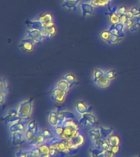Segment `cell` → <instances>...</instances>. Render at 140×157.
Returning <instances> with one entry per match:
<instances>
[{
	"mask_svg": "<svg viewBox=\"0 0 140 157\" xmlns=\"http://www.w3.org/2000/svg\"><path fill=\"white\" fill-rule=\"evenodd\" d=\"M66 94H67L66 92H64V91L55 87L50 93V98L53 102L61 104L66 100Z\"/></svg>",
	"mask_w": 140,
	"mask_h": 157,
	"instance_id": "52a82bcc",
	"label": "cell"
},
{
	"mask_svg": "<svg viewBox=\"0 0 140 157\" xmlns=\"http://www.w3.org/2000/svg\"><path fill=\"white\" fill-rule=\"evenodd\" d=\"M93 82L101 88H107L111 83V80L106 76L105 71L98 68L93 70Z\"/></svg>",
	"mask_w": 140,
	"mask_h": 157,
	"instance_id": "3957f363",
	"label": "cell"
},
{
	"mask_svg": "<svg viewBox=\"0 0 140 157\" xmlns=\"http://www.w3.org/2000/svg\"><path fill=\"white\" fill-rule=\"evenodd\" d=\"M26 124L25 121H21L17 124H13L8 126V131L10 133L13 132H25L26 130Z\"/></svg>",
	"mask_w": 140,
	"mask_h": 157,
	"instance_id": "2e32d148",
	"label": "cell"
},
{
	"mask_svg": "<svg viewBox=\"0 0 140 157\" xmlns=\"http://www.w3.org/2000/svg\"><path fill=\"white\" fill-rule=\"evenodd\" d=\"M78 122L80 124L83 125L85 128H94L96 125L98 124V118L92 112H88L80 115V117L79 118Z\"/></svg>",
	"mask_w": 140,
	"mask_h": 157,
	"instance_id": "277c9868",
	"label": "cell"
},
{
	"mask_svg": "<svg viewBox=\"0 0 140 157\" xmlns=\"http://www.w3.org/2000/svg\"><path fill=\"white\" fill-rule=\"evenodd\" d=\"M45 143H48V139L39 132L29 144L31 146V147H39Z\"/></svg>",
	"mask_w": 140,
	"mask_h": 157,
	"instance_id": "e0dca14e",
	"label": "cell"
},
{
	"mask_svg": "<svg viewBox=\"0 0 140 157\" xmlns=\"http://www.w3.org/2000/svg\"><path fill=\"white\" fill-rule=\"evenodd\" d=\"M111 147V145L109 144V142H108L107 139H104V141H103V144H102V146H101V149H103V151H108V150L110 149Z\"/></svg>",
	"mask_w": 140,
	"mask_h": 157,
	"instance_id": "d590c367",
	"label": "cell"
},
{
	"mask_svg": "<svg viewBox=\"0 0 140 157\" xmlns=\"http://www.w3.org/2000/svg\"><path fill=\"white\" fill-rule=\"evenodd\" d=\"M112 0H102V4H103V7H106V6H108L111 2Z\"/></svg>",
	"mask_w": 140,
	"mask_h": 157,
	"instance_id": "60d3db41",
	"label": "cell"
},
{
	"mask_svg": "<svg viewBox=\"0 0 140 157\" xmlns=\"http://www.w3.org/2000/svg\"><path fill=\"white\" fill-rule=\"evenodd\" d=\"M109 150L112 152L113 154H117L119 151H120V146H113V147H111Z\"/></svg>",
	"mask_w": 140,
	"mask_h": 157,
	"instance_id": "74e56055",
	"label": "cell"
},
{
	"mask_svg": "<svg viewBox=\"0 0 140 157\" xmlns=\"http://www.w3.org/2000/svg\"><path fill=\"white\" fill-rule=\"evenodd\" d=\"M138 2H139V3H140V0H138Z\"/></svg>",
	"mask_w": 140,
	"mask_h": 157,
	"instance_id": "ee69618b",
	"label": "cell"
},
{
	"mask_svg": "<svg viewBox=\"0 0 140 157\" xmlns=\"http://www.w3.org/2000/svg\"><path fill=\"white\" fill-rule=\"evenodd\" d=\"M125 16H126V17H127L128 18H129V19H132L133 17H134V14H133V12H131V10H130V8L128 9L127 12L125 13Z\"/></svg>",
	"mask_w": 140,
	"mask_h": 157,
	"instance_id": "ab89813d",
	"label": "cell"
},
{
	"mask_svg": "<svg viewBox=\"0 0 140 157\" xmlns=\"http://www.w3.org/2000/svg\"><path fill=\"white\" fill-rule=\"evenodd\" d=\"M130 9L131 10V12H133V14H134V17H138V16L140 17V8L137 7H130Z\"/></svg>",
	"mask_w": 140,
	"mask_h": 157,
	"instance_id": "8d00e7d4",
	"label": "cell"
},
{
	"mask_svg": "<svg viewBox=\"0 0 140 157\" xmlns=\"http://www.w3.org/2000/svg\"><path fill=\"white\" fill-rule=\"evenodd\" d=\"M101 131V134H102V137L104 138V139H107L108 137L113 135V132H114V129L112 128L109 127V126H100L99 127Z\"/></svg>",
	"mask_w": 140,
	"mask_h": 157,
	"instance_id": "d4e9b609",
	"label": "cell"
},
{
	"mask_svg": "<svg viewBox=\"0 0 140 157\" xmlns=\"http://www.w3.org/2000/svg\"><path fill=\"white\" fill-rule=\"evenodd\" d=\"M62 125L64 126V131L60 139L63 141H68L80 132V124L76 120H69L62 124Z\"/></svg>",
	"mask_w": 140,
	"mask_h": 157,
	"instance_id": "7a4b0ae2",
	"label": "cell"
},
{
	"mask_svg": "<svg viewBox=\"0 0 140 157\" xmlns=\"http://www.w3.org/2000/svg\"><path fill=\"white\" fill-rule=\"evenodd\" d=\"M128 9L126 7H124V6H121V7H116V10H115V12L117 15L119 16H122V15H125V13L127 12Z\"/></svg>",
	"mask_w": 140,
	"mask_h": 157,
	"instance_id": "e575fe53",
	"label": "cell"
},
{
	"mask_svg": "<svg viewBox=\"0 0 140 157\" xmlns=\"http://www.w3.org/2000/svg\"><path fill=\"white\" fill-rule=\"evenodd\" d=\"M39 148V153L40 157H51L50 154V147H49V143H45V144L41 145Z\"/></svg>",
	"mask_w": 140,
	"mask_h": 157,
	"instance_id": "603a6c76",
	"label": "cell"
},
{
	"mask_svg": "<svg viewBox=\"0 0 140 157\" xmlns=\"http://www.w3.org/2000/svg\"><path fill=\"white\" fill-rule=\"evenodd\" d=\"M134 157H140V156H134Z\"/></svg>",
	"mask_w": 140,
	"mask_h": 157,
	"instance_id": "7bdbcfd3",
	"label": "cell"
},
{
	"mask_svg": "<svg viewBox=\"0 0 140 157\" xmlns=\"http://www.w3.org/2000/svg\"><path fill=\"white\" fill-rule=\"evenodd\" d=\"M84 137L83 134H81L80 132H79L78 133H76L74 137H72L70 140L66 141L69 145H71V147H75V148H80L82 147L84 143Z\"/></svg>",
	"mask_w": 140,
	"mask_h": 157,
	"instance_id": "30bf717a",
	"label": "cell"
},
{
	"mask_svg": "<svg viewBox=\"0 0 140 157\" xmlns=\"http://www.w3.org/2000/svg\"><path fill=\"white\" fill-rule=\"evenodd\" d=\"M107 141L111 147L113 146H120V138L117 135H111L107 138Z\"/></svg>",
	"mask_w": 140,
	"mask_h": 157,
	"instance_id": "f1b7e54d",
	"label": "cell"
},
{
	"mask_svg": "<svg viewBox=\"0 0 140 157\" xmlns=\"http://www.w3.org/2000/svg\"><path fill=\"white\" fill-rule=\"evenodd\" d=\"M108 17H109V21H110L111 24L115 25L117 24L118 22H120V16L115 13V12L108 14Z\"/></svg>",
	"mask_w": 140,
	"mask_h": 157,
	"instance_id": "4dcf8cb0",
	"label": "cell"
},
{
	"mask_svg": "<svg viewBox=\"0 0 140 157\" xmlns=\"http://www.w3.org/2000/svg\"><path fill=\"white\" fill-rule=\"evenodd\" d=\"M88 153H89V157H106L105 151L94 146L89 149Z\"/></svg>",
	"mask_w": 140,
	"mask_h": 157,
	"instance_id": "44dd1931",
	"label": "cell"
},
{
	"mask_svg": "<svg viewBox=\"0 0 140 157\" xmlns=\"http://www.w3.org/2000/svg\"><path fill=\"white\" fill-rule=\"evenodd\" d=\"M63 79L66 80L67 83L70 84L71 88H73L75 86H76L79 83L78 78H76V76L75 75L71 73H67L63 76Z\"/></svg>",
	"mask_w": 140,
	"mask_h": 157,
	"instance_id": "7402d4cb",
	"label": "cell"
},
{
	"mask_svg": "<svg viewBox=\"0 0 140 157\" xmlns=\"http://www.w3.org/2000/svg\"><path fill=\"white\" fill-rule=\"evenodd\" d=\"M58 115L60 116V119L61 120V124H64L66 121L69 120H76V116L73 112H71V110H65V109H58Z\"/></svg>",
	"mask_w": 140,
	"mask_h": 157,
	"instance_id": "7c38bea8",
	"label": "cell"
},
{
	"mask_svg": "<svg viewBox=\"0 0 140 157\" xmlns=\"http://www.w3.org/2000/svg\"><path fill=\"white\" fill-rule=\"evenodd\" d=\"M88 136L90 138L91 141L93 142L98 141V140L103 138L101 134V131L99 128H91L88 131Z\"/></svg>",
	"mask_w": 140,
	"mask_h": 157,
	"instance_id": "d6986e66",
	"label": "cell"
},
{
	"mask_svg": "<svg viewBox=\"0 0 140 157\" xmlns=\"http://www.w3.org/2000/svg\"><path fill=\"white\" fill-rule=\"evenodd\" d=\"M36 44L37 43H35L34 40H32L31 39L25 36L20 42L19 48L26 52H31L34 51V47Z\"/></svg>",
	"mask_w": 140,
	"mask_h": 157,
	"instance_id": "ba28073f",
	"label": "cell"
},
{
	"mask_svg": "<svg viewBox=\"0 0 140 157\" xmlns=\"http://www.w3.org/2000/svg\"><path fill=\"white\" fill-rule=\"evenodd\" d=\"M48 121H49V125L52 128L57 127L58 125L61 124V120L60 119V116L58 115L57 110H53L50 111L48 115Z\"/></svg>",
	"mask_w": 140,
	"mask_h": 157,
	"instance_id": "8fae6325",
	"label": "cell"
},
{
	"mask_svg": "<svg viewBox=\"0 0 140 157\" xmlns=\"http://www.w3.org/2000/svg\"><path fill=\"white\" fill-rule=\"evenodd\" d=\"M111 36V33L108 31V29H104L103 31H101L100 34H99V37L100 39L103 40V42H105L106 44H107L108 41L110 40Z\"/></svg>",
	"mask_w": 140,
	"mask_h": 157,
	"instance_id": "f546056e",
	"label": "cell"
},
{
	"mask_svg": "<svg viewBox=\"0 0 140 157\" xmlns=\"http://www.w3.org/2000/svg\"><path fill=\"white\" fill-rule=\"evenodd\" d=\"M3 120H4L5 124L7 125L13 124H17L21 121H23L21 118L20 117L17 108H11L9 110H7L3 116Z\"/></svg>",
	"mask_w": 140,
	"mask_h": 157,
	"instance_id": "5b68a950",
	"label": "cell"
},
{
	"mask_svg": "<svg viewBox=\"0 0 140 157\" xmlns=\"http://www.w3.org/2000/svg\"><path fill=\"white\" fill-rule=\"evenodd\" d=\"M75 110H76L77 114H79L80 115H82L84 114H85V113L91 112L92 111V107L89 106L87 103L83 101H77L76 103Z\"/></svg>",
	"mask_w": 140,
	"mask_h": 157,
	"instance_id": "5bb4252c",
	"label": "cell"
},
{
	"mask_svg": "<svg viewBox=\"0 0 140 157\" xmlns=\"http://www.w3.org/2000/svg\"><path fill=\"white\" fill-rule=\"evenodd\" d=\"M105 75L111 81L115 79V77L117 76V73L115 70H107V71H105Z\"/></svg>",
	"mask_w": 140,
	"mask_h": 157,
	"instance_id": "d6a6232c",
	"label": "cell"
},
{
	"mask_svg": "<svg viewBox=\"0 0 140 157\" xmlns=\"http://www.w3.org/2000/svg\"><path fill=\"white\" fill-rule=\"evenodd\" d=\"M6 98H7V96L4 95V94H2V93H0V103H1V105H4L5 101H6Z\"/></svg>",
	"mask_w": 140,
	"mask_h": 157,
	"instance_id": "f35d334b",
	"label": "cell"
},
{
	"mask_svg": "<svg viewBox=\"0 0 140 157\" xmlns=\"http://www.w3.org/2000/svg\"><path fill=\"white\" fill-rule=\"evenodd\" d=\"M140 29V17H134L132 18V24L129 28L128 30L131 33L138 31Z\"/></svg>",
	"mask_w": 140,
	"mask_h": 157,
	"instance_id": "cb8c5ba5",
	"label": "cell"
},
{
	"mask_svg": "<svg viewBox=\"0 0 140 157\" xmlns=\"http://www.w3.org/2000/svg\"><path fill=\"white\" fill-rule=\"evenodd\" d=\"M33 108H34V100L32 98L23 100L19 103V105L17 106V110H18L20 117L21 118L23 121L27 122V120H29V118L31 117Z\"/></svg>",
	"mask_w": 140,
	"mask_h": 157,
	"instance_id": "6da1fadb",
	"label": "cell"
},
{
	"mask_svg": "<svg viewBox=\"0 0 140 157\" xmlns=\"http://www.w3.org/2000/svg\"><path fill=\"white\" fill-rule=\"evenodd\" d=\"M38 20H39L43 24H44V25H47L51 24L53 22V17L49 12H44L39 15Z\"/></svg>",
	"mask_w": 140,
	"mask_h": 157,
	"instance_id": "ffe728a7",
	"label": "cell"
},
{
	"mask_svg": "<svg viewBox=\"0 0 140 157\" xmlns=\"http://www.w3.org/2000/svg\"><path fill=\"white\" fill-rule=\"evenodd\" d=\"M11 140H12V144L14 147H19L24 144L25 141L24 132H13L11 133Z\"/></svg>",
	"mask_w": 140,
	"mask_h": 157,
	"instance_id": "4fadbf2b",
	"label": "cell"
},
{
	"mask_svg": "<svg viewBox=\"0 0 140 157\" xmlns=\"http://www.w3.org/2000/svg\"><path fill=\"white\" fill-rule=\"evenodd\" d=\"M80 3V0H77L75 2H63L62 7L68 11H75L78 8Z\"/></svg>",
	"mask_w": 140,
	"mask_h": 157,
	"instance_id": "484cf974",
	"label": "cell"
},
{
	"mask_svg": "<svg viewBox=\"0 0 140 157\" xmlns=\"http://www.w3.org/2000/svg\"><path fill=\"white\" fill-rule=\"evenodd\" d=\"M42 32L44 33V36L46 39H51L56 34V28L54 25V22L45 25L44 29L42 30Z\"/></svg>",
	"mask_w": 140,
	"mask_h": 157,
	"instance_id": "ac0fdd59",
	"label": "cell"
},
{
	"mask_svg": "<svg viewBox=\"0 0 140 157\" xmlns=\"http://www.w3.org/2000/svg\"><path fill=\"white\" fill-rule=\"evenodd\" d=\"M56 88H59V89H61V90L64 91V92H66V93H68V91L71 89V86L69 84L66 80H64L63 78L61 79V80H59L56 84Z\"/></svg>",
	"mask_w": 140,
	"mask_h": 157,
	"instance_id": "4316f807",
	"label": "cell"
},
{
	"mask_svg": "<svg viewBox=\"0 0 140 157\" xmlns=\"http://www.w3.org/2000/svg\"><path fill=\"white\" fill-rule=\"evenodd\" d=\"M8 88H9L8 82H7L6 78L2 77L1 78V81H0V93L7 96V92H8Z\"/></svg>",
	"mask_w": 140,
	"mask_h": 157,
	"instance_id": "83f0119b",
	"label": "cell"
},
{
	"mask_svg": "<svg viewBox=\"0 0 140 157\" xmlns=\"http://www.w3.org/2000/svg\"><path fill=\"white\" fill-rule=\"evenodd\" d=\"M25 24L26 25L27 29H34V30H43L45 27L44 24H43L39 20H26V21L25 22Z\"/></svg>",
	"mask_w": 140,
	"mask_h": 157,
	"instance_id": "9a60e30c",
	"label": "cell"
},
{
	"mask_svg": "<svg viewBox=\"0 0 140 157\" xmlns=\"http://www.w3.org/2000/svg\"><path fill=\"white\" fill-rule=\"evenodd\" d=\"M25 36L34 40L35 43L39 44L44 41V39H46L44 36V33L42 30H34V29H27L25 33Z\"/></svg>",
	"mask_w": 140,
	"mask_h": 157,
	"instance_id": "9c48e42d",
	"label": "cell"
},
{
	"mask_svg": "<svg viewBox=\"0 0 140 157\" xmlns=\"http://www.w3.org/2000/svg\"><path fill=\"white\" fill-rule=\"evenodd\" d=\"M77 0H63V2H75Z\"/></svg>",
	"mask_w": 140,
	"mask_h": 157,
	"instance_id": "b9f144b4",
	"label": "cell"
},
{
	"mask_svg": "<svg viewBox=\"0 0 140 157\" xmlns=\"http://www.w3.org/2000/svg\"><path fill=\"white\" fill-rule=\"evenodd\" d=\"M63 131H64V126L62 124H60L58 125L57 127L54 128V134L56 135L57 137H61V135L63 133Z\"/></svg>",
	"mask_w": 140,
	"mask_h": 157,
	"instance_id": "836d02e7",
	"label": "cell"
},
{
	"mask_svg": "<svg viewBox=\"0 0 140 157\" xmlns=\"http://www.w3.org/2000/svg\"><path fill=\"white\" fill-rule=\"evenodd\" d=\"M14 157H30V155H29V151L20 149L15 152Z\"/></svg>",
	"mask_w": 140,
	"mask_h": 157,
	"instance_id": "1f68e13d",
	"label": "cell"
},
{
	"mask_svg": "<svg viewBox=\"0 0 140 157\" xmlns=\"http://www.w3.org/2000/svg\"><path fill=\"white\" fill-rule=\"evenodd\" d=\"M80 11L83 17H92L95 13V7L90 2H81L80 3Z\"/></svg>",
	"mask_w": 140,
	"mask_h": 157,
	"instance_id": "8992f818",
	"label": "cell"
}]
</instances>
